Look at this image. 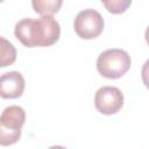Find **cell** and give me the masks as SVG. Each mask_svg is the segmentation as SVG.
Returning <instances> with one entry per match:
<instances>
[{"label": "cell", "mask_w": 149, "mask_h": 149, "mask_svg": "<svg viewBox=\"0 0 149 149\" xmlns=\"http://www.w3.org/2000/svg\"><path fill=\"white\" fill-rule=\"evenodd\" d=\"M14 34L24 47H50L59 40L61 26L50 15L38 19L24 17L16 22Z\"/></svg>", "instance_id": "cell-1"}, {"label": "cell", "mask_w": 149, "mask_h": 149, "mask_svg": "<svg viewBox=\"0 0 149 149\" xmlns=\"http://www.w3.org/2000/svg\"><path fill=\"white\" fill-rule=\"evenodd\" d=\"M26 122V112L17 105L6 107L0 115V146L16 143L21 137V128Z\"/></svg>", "instance_id": "cell-3"}, {"label": "cell", "mask_w": 149, "mask_h": 149, "mask_svg": "<svg viewBox=\"0 0 149 149\" xmlns=\"http://www.w3.org/2000/svg\"><path fill=\"white\" fill-rule=\"evenodd\" d=\"M16 61V49L12 42L0 36V68L12 65Z\"/></svg>", "instance_id": "cell-7"}, {"label": "cell", "mask_w": 149, "mask_h": 149, "mask_svg": "<svg viewBox=\"0 0 149 149\" xmlns=\"http://www.w3.org/2000/svg\"><path fill=\"white\" fill-rule=\"evenodd\" d=\"M24 78L19 71H9L0 76V97L3 99L20 98L24 91Z\"/></svg>", "instance_id": "cell-6"}, {"label": "cell", "mask_w": 149, "mask_h": 149, "mask_svg": "<svg viewBox=\"0 0 149 149\" xmlns=\"http://www.w3.org/2000/svg\"><path fill=\"white\" fill-rule=\"evenodd\" d=\"M101 3L112 14H121L132 5V0H101Z\"/></svg>", "instance_id": "cell-9"}, {"label": "cell", "mask_w": 149, "mask_h": 149, "mask_svg": "<svg viewBox=\"0 0 149 149\" xmlns=\"http://www.w3.org/2000/svg\"><path fill=\"white\" fill-rule=\"evenodd\" d=\"M31 5L34 10L41 16H44V15L52 16L59 10L61 6L63 5V1L62 0H34L31 1Z\"/></svg>", "instance_id": "cell-8"}, {"label": "cell", "mask_w": 149, "mask_h": 149, "mask_svg": "<svg viewBox=\"0 0 149 149\" xmlns=\"http://www.w3.org/2000/svg\"><path fill=\"white\" fill-rule=\"evenodd\" d=\"M94 105L101 114H115L123 106V94L115 86H102L95 92Z\"/></svg>", "instance_id": "cell-5"}, {"label": "cell", "mask_w": 149, "mask_h": 149, "mask_svg": "<svg viewBox=\"0 0 149 149\" xmlns=\"http://www.w3.org/2000/svg\"><path fill=\"white\" fill-rule=\"evenodd\" d=\"M132 65L130 56L122 49L113 48L102 51L97 59L98 72L108 79L122 77Z\"/></svg>", "instance_id": "cell-2"}, {"label": "cell", "mask_w": 149, "mask_h": 149, "mask_svg": "<svg viewBox=\"0 0 149 149\" xmlns=\"http://www.w3.org/2000/svg\"><path fill=\"white\" fill-rule=\"evenodd\" d=\"M104 19L102 15L92 8H86L80 10L73 21V28L76 34L84 40H92L98 37L104 30Z\"/></svg>", "instance_id": "cell-4"}, {"label": "cell", "mask_w": 149, "mask_h": 149, "mask_svg": "<svg viewBox=\"0 0 149 149\" xmlns=\"http://www.w3.org/2000/svg\"><path fill=\"white\" fill-rule=\"evenodd\" d=\"M48 149H66V148L63 147V146H51V147L48 148Z\"/></svg>", "instance_id": "cell-10"}]
</instances>
